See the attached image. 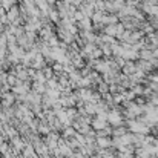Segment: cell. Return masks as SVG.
Segmentation results:
<instances>
[{
  "instance_id": "obj_3",
  "label": "cell",
  "mask_w": 158,
  "mask_h": 158,
  "mask_svg": "<svg viewBox=\"0 0 158 158\" xmlns=\"http://www.w3.org/2000/svg\"><path fill=\"white\" fill-rule=\"evenodd\" d=\"M51 19H52L54 22H57L58 20V12H51Z\"/></svg>"
},
{
  "instance_id": "obj_2",
  "label": "cell",
  "mask_w": 158,
  "mask_h": 158,
  "mask_svg": "<svg viewBox=\"0 0 158 158\" xmlns=\"http://www.w3.org/2000/svg\"><path fill=\"white\" fill-rule=\"evenodd\" d=\"M37 3H39V6L42 8V9H46V0H37Z\"/></svg>"
},
{
  "instance_id": "obj_4",
  "label": "cell",
  "mask_w": 158,
  "mask_h": 158,
  "mask_svg": "<svg viewBox=\"0 0 158 158\" xmlns=\"http://www.w3.org/2000/svg\"><path fill=\"white\" fill-rule=\"evenodd\" d=\"M46 2H49V3H52V2H55V0H46Z\"/></svg>"
},
{
  "instance_id": "obj_1",
  "label": "cell",
  "mask_w": 158,
  "mask_h": 158,
  "mask_svg": "<svg viewBox=\"0 0 158 158\" xmlns=\"http://www.w3.org/2000/svg\"><path fill=\"white\" fill-rule=\"evenodd\" d=\"M74 15H75V17H74L75 20H83V19H85V14H83L81 11H77V12H75Z\"/></svg>"
}]
</instances>
